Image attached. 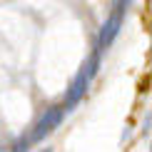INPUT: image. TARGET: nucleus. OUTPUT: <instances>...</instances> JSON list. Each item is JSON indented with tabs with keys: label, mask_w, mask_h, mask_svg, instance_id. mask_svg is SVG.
Returning <instances> with one entry per match:
<instances>
[{
	"label": "nucleus",
	"mask_w": 152,
	"mask_h": 152,
	"mask_svg": "<svg viewBox=\"0 0 152 152\" xmlns=\"http://www.w3.org/2000/svg\"><path fill=\"white\" fill-rule=\"evenodd\" d=\"M97 70H100V53H97V50H92L90 58L82 62V67L77 70V75L72 77L70 87H67V92H65V105H62V110H72V107L77 105L82 97H85V92H87V87H90L92 77L97 75Z\"/></svg>",
	"instance_id": "f257e3e1"
},
{
	"label": "nucleus",
	"mask_w": 152,
	"mask_h": 152,
	"mask_svg": "<svg viewBox=\"0 0 152 152\" xmlns=\"http://www.w3.org/2000/svg\"><path fill=\"white\" fill-rule=\"evenodd\" d=\"M125 10H127V3H117L115 10H112L110 15L105 18V23L100 25L97 42H95V50H97L100 55H102L105 50L115 42V37L120 35V30H122V20H125Z\"/></svg>",
	"instance_id": "f03ea898"
},
{
	"label": "nucleus",
	"mask_w": 152,
	"mask_h": 152,
	"mask_svg": "<svg viewBox=\"0 0 152 152\" xmlns=\"http://www.w3.org/2000/svg\"><path fill=\"white\" fill-rule=\"evenodd\" d=\"M62 115H65L62 105H50V107H45V112L37 117V122L33 125V130H30V142H40V140H45V137H48L55 127H60Z\"/></svg>",
	"instance_id": "7ed1b4c3"
},
{
	"label": "nucleus",
	"mask_w": 152,
	"mask_h": 152,
	"mask_svg": "<svg viewBox=\"0 0 152 152\" xmlns=\"http://www.w3.org/2000/svg\"><path fill=\"white\" fill-rule=\"evenodd\" d=\"M0 152H12V150H10V145H0Z\"/></svg>",
	"instance_id": "20e7f679"
},
{
	"label": "nucleus",
	"mask_w": 152,
	"mask_h": 152,
	"mask_svg": "<svg viewBox=\"0 0 152 152\" xmlns=\"http://www.w3.org/2000/svg\"><path fill=\"white\" fill-rule=\"evenodd\" d=\"M40 152H53V147H45V150H40Z\"/></svg>",
	"instance_id": "39448f33"
}]
</instances>
